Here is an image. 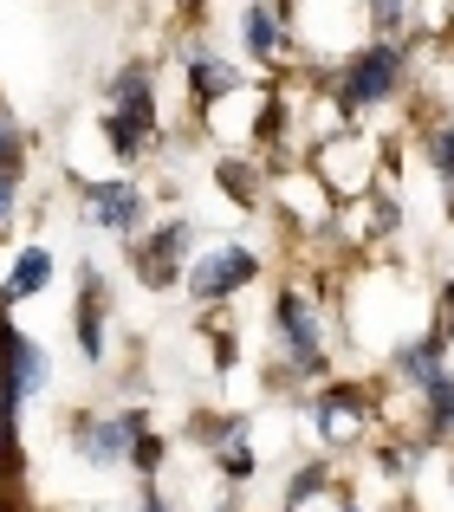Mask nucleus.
<instances>
[{"instance_id": "1", "label": "nucleus", "mask_w": 454, "mask_h": 512, "mask_svg": "<svg viewBox=\"0 0 454 512\" xmlns=\"http://www.w3.org/2000/svg\"><path fill=\"white\" fill-rule=\"evenodd\" d=\"M104 130H111V150L117 156H137V143H150V130H156V91H150V72H143V65H124V72H117Z\"/></svg>"}, {"instance_id": "2", "label": "nucleus", "mask_w": 454, "mask_h": 512, "mask_svg": "<svg viewBox=\"0 0 454 512\" xmlns=\"http://www.w3.org/2000/svg\"><path fill=\"white\" fill-rule=\"evenodd\" d=\"M46 350H39L33 338H20V331H13V325H0V409H20V402L26 396H39V389H46Z\"/></svg>"}, {"instance_id": "3", "label": "nucleus", "mask_w": 454, "mask_h": 512, "mask_svg": "<svg viewBox=\"0 0 454 512\" xmlns=\"http://www.w3.org/2000/svg\"><path fill=\"white\" fill-rule=\"evenodd\" d=\"M143 428H150V422H143L137 409H130V415H111V422H98V415H85V422L72 428V441H78V454H85L91 467H117V461L130 454V441L143 435Z\"/></svg>"}, {"instance_id": "4", "label": "nucleus", "mask_w": 454, "mask_h": 512, "mask_svg": "<svg viewBox=\"0 0 454 512\" xmlns=\"http://www.w3.org/2000/svg\"><path fill=\"white\" fill-rule=\"evenodd\" d=\"M85 221L104 234H137L143 227V188L137 182H85Z\"/></svg>"}, {"instance_id": "5", "label": "nucleus", "mask_w": 454, "mask_h": 512, "mask_svg": "<svg viewBox=\"0 0 454 512\" xmlns=\"http://www.w3.org/2000/svg\"><path fill=\"white\" fill-rule=\"evenodd\" d=\"M253 273H260V260H253L247 247H221V253H208V260L189 266V292L195 299H227V292H240Z\"/></svg>"}, {"instance_id": "6", "label": "nucleus", "mask_w": 454, "mask_h": 512, "mask_svg": "<svg viewBox=\"0 0 454 512\" xmlns=\"http://www.w3.org/2000/svg\"><path fill=\"white\" fill-rule=\"evenodd\" d=\"M396 72H403V59H396L390 46H370L364 59L351 65V78H344V98L351 104H383L396 91Z\"/></svg>"}, {"instance_id": "7", "label": "nucleus", "mask_w": 454, "mask_h": 512, "mask_svg": "<svg viewBox=\"0 0 454 512\" xmlns=\"http://www.w3.org/2000/svg\"><path fill=\"white\" fill-rule=\"evenodd\" d=\"M189 247V221H169V227H156L150 240H143V253H137V273H143V286H176V253Z\"/></svg>"}, {"instance_id": "8", "label": "nucleus", "mask_w": 454, "mask_h": 512, "mask_svg": "<svg viewBox=\"0 0 454 512\" xmlns=\"http://www.w3.org/2000/svg\"><path fill=\"white\" fill-rule=\"evenodd\" d=\"M273 325H279V338H286V344H299V370H318V325H312V305L286 292V299L273 305Z\"/></svg>"}, {"instance_id": "9", "label": "nucleus", "mask_w": 454, "mask_h": 512, "mask_svg": "<svg viewBox=\"0 0 454 512\" xmlns=\"http://www.w3.org/2000/svg\"><path fill=\"white\" fill-rule=\"evenodd\" d=\"M46 286H52V253L46 247H26L20 260H13V279H7V292H0V299L20 305L26 292H46Z\"/></svg>"}, {"instance_id": "10", "label": "nucleus", "mask_w": 454, "mask_h": 512, "mask_svg": "<svg viewBox=\"0 0 454 512\" xmlns=\"http://www.w3.org/2000/svg\"><path fill=\"white\" fill-rule=\"evenodd\" d=\"M98 279L85 273V292H78V318H72V331H78V350H85V363H98L104 357V312H98Z\"/></svg>"}, {"instance_id": "11", "label": "nucleus", "mask_w": 454, "mask_h": 512, "mask_svg": "<svg viewBox=\"0 0 454 512\" xmlns=\"http://www.w3.org/2000/svg\"><path fill=\"white\" fill-rule=\"evenodd\" d=\"M189 72H195V98H202V104H215L221 91H234V85H240V72H234V65L208 59V52H189Z\"/></svg>"}, {"instance_id": "12", "label": "nucleus", "mask_w": 454, "mask_h": 512, "mask_svg": "<svg viewBox=\"0 0 454 512\" xmlns=\"http://www.w3.org/2000/svg\"><path fill=\"white\" fill-rule=\"evenodd\" d=\"M273 46H279L273 13H266V7H247V52H253V59H273Z\"/></svg>"}, {"instance_id": "13", "label": "nucleus", "mask_w": 454, "mask_h": 512, "mask_svg": "<svg viewBox=\"0 0 454 512\" xmlns=\"http://www.w3.org/2000/svg\"><path fill=\"white\" fill-rule=\"evenodd\" d=\"M422 389H429V402H435V428L448 435V428H454V376H429Z\"/></svg>"}, {"instance_id": "14", "label": "nucleus", "mask_w": 454, "mask_h": 512, "mask_svg": "<svg viewBox=\"0 0 454 512\" xmlns=\"http://www.w3.org/2000/svg\"><path fill=\"white\" fill-rule=\"evenodd\" d=\"M221 474L227 480H253V448H247V441H234V448L221 454Z\"/></svg>"}, {"instance_id": "15", "label": "nucleus", "mask_w": 454, "mask_h": 512, "mask_svg": "<svg viewBox=\"0 0 454 512\" xmlns=\"http://www.w3.org/2000/svg\"><path fill=\"white\" fill-rule=\"evenodd\" d=\"M215 175H221V188H227V195H234V201H253V175L240 169V163H221Z\"/></svg>"}, {"instance_id": "16", "label": "nucleus", "mask_w": 454, "mask_h": 512, "mask_svg": "<svg viewBox=\"0 0 454 512\" xmlns=\"http://www.w3.org/2000/svg\"><path fill=\"white\" fill-rule=\"evenodd\" d=\"M0 169H20V130L7 111H0Z\"/></svg>"}, {"instance_id": "17", "label": "nucleus", "mask_w": 454, "mask_h": 512, "mask_svg": "<svg viewBox=\"0 0 454 512\" xmlns=\"http://www.w3.org/2000/svg\"><path fill=\"white\" fill-rule=\"evenodd\" d=\"M403 7H409V0H370V20H377V33L403 26Z\"/></svg>"}, {"instance_id": "18", "label": "nucleus", "mask_w": 454, "mask_h": 512, "mask_svg": "<svg viewBox=\"0 0 454 512\" xmlns=\"http://www.w3.org/2000/svg\"><path fill=\"white\" fill-rule=\"evenodd\" d=\"M13 195H20V169H0V227L13 214Z\"/></svg>"}, {"instance_id": "19", "label": "nucleus", "mask_w": 454, "mask_h": 512, "mask_svg": "<svg viewBox=\"0 0 454 512\" xmlns=\"http://www.w3.org/2000/svg\"><path fill=\"white\" fill-rule=\"evenodd\" d=\"M435 169L454 175V130H448V137H435Z\"/></svg>"}, {"instance_id": "20", "label": "nucleus", "mask_w": 454, "mask_h": 512, "mask_svg": "<svg viewBox=\"0 0 454 512\" xmlns=\"http://www.w3.org/2000/svg\"><path fill=\"white\" fill-rule=\"evenodd\" d=\"M318 487H325V480H318V474H299V480H292V500H312Z\"/></svg>"}, {"instance_id": "21", "label": "nucleus", "mask_w": 454, "mask_h": 512, "mask_svg": "<svg viewBox=\"0 0 454 512\" xmlns=\"http://www.w3.org/2000/svg\"><path fill=\"white\" fill-rule=\"evenodd\" d=\"M442 325L454 331V292H442Z\"/></svg>"}, {"instance_id": "22", "label": "nucleus", "mask_w": 454, "mask_h": 512, "mask_svg": "<svg viewBox=\"0 0 454 512\" xmlns=\"http://www.w3.org/2000/svg\"><path fill=\"white\" fill-rule=\"evenodd\" d=\"M176 7H182V13H195V7H208V0H176Z\"/></svg>"}, {"instance_id": "23", "label": "nucleus", "mask_w": 454, "mask_h": 512, "mask_svg": "<svg viewBox=\"0 0 454 512\" xmlns=\"http://www.w3.org/2000/svg\"><path fill=\"white\" fill-rule=\"evenodd\" d=\"M143 512H169V506H163V500H143Z\"/></svg>"}]
</instances>
